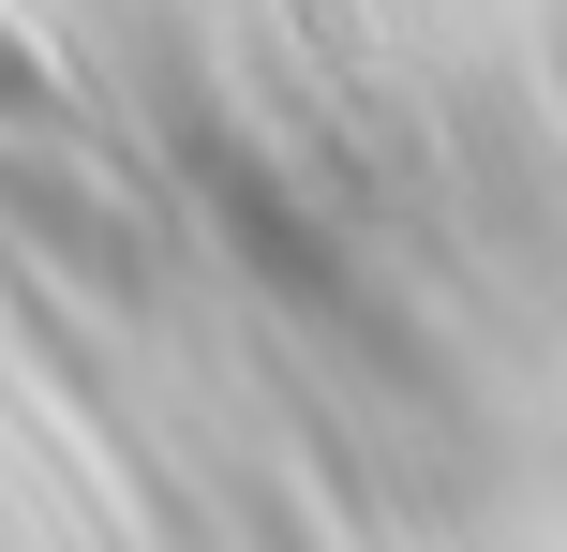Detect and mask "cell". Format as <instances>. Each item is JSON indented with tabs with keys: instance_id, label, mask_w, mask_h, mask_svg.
I'll return each mask as SVG.
<instances>
[{
	"instance_id": "obj_1",
	"label": "cell",
	"mask_w": 567,
	"mask_h": 552,
	"mask_svg": "<svg viewBox=\"0 0 567 552\" xmlns=\"http://www.w3.org/2000/svg\"><path fill=\"white\" fill-rule=\"evenodd\" d=\"M0 119H75V105H60V75H45V45H30L16 15H0Z\"/></svg>"
}]
</instances>
